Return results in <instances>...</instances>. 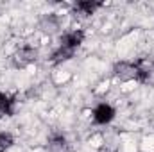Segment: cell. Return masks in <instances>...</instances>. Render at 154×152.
Listing matches in <instances>:
<instances>
[{
    "label": "cell",
    "instance_id": "cell-7",
    "mask_svg": "<svg viewBox=\"0 0 154 152\" xmlns=\"http://www.w3.org/2000/svg\"><path fill=\"white\" fill-rule=\"evenodd\" d=\"M99 7H102V2H95V0H81L74 5V11L88 16V14H93Z\"/></svg>",
    "mask_w": 154,
    "mask_h": 152
},
{
    "label": "cell",
    "instance_id": "cell-6",
    "mask_svg": "<svg viewBox=\"0 0 154 152\" xmlns=\"http://www.w3.org/2000/svg\"><path fill=\"white\" fill-rule=\"evenodd\" d=\"M16 111V97L11 93H0V116H13Z\"/></svg>",
    "mask_w": 154,
    "mask_h": 152
},
{
    "label": "cell",
    "instance_id": "cell-10",
    "mask_svg": "<svg viewBox=\"0 0 154 152\" xmlns=\"http://www.w3.org/2000/svg\"><path fill=\"white\" fill-rule=\"evenodd\" d=\"M50 145H52L54 149H63V147L66 145V138H65L63 134H52V136H50Z\"/></svg>",
    "mask_w": 154,
    "mask_h": 152
},
{
    "label": "cell",
    "instance_id": "cell-9",
    "mask_svg": "<svg viewBox=\"0 0 154 152\" xmlns=\"http://www.w3.org/2000/svg\"><path fill=\"white\" fill-rule=\"evenodd\" d=\"M14 145V138L11 132H0V152H7Z\"/></svg>",
    "mask_w": 154,
    "mask_h": 152
},
{
    "label": "cell",
    "instance_id": "cell-2",
    "mask_svg": "<svg viewBox=\"0 0 154 152\" xmlns=\"http://www.w3.org/2000/svg\"><path fill=\"white\" fill-rule=\"evenodd\" d=\"M34 61H36V50H34L32 47H29V45L20 47V48L14 52V56H13V65H14L16 68H27V66L32 65Z\"/></svg>",
    "mask_w": 154,
    "mask_h": 152
},
{
    "label": "cell",
    "instance_id": "cell-1",
    "mask_svg": "<svg viewBox=\"0 0 154 152\" xmlns=\"http://www.w3.org/2000/svg\"><path fill=\"white\" fill-rule=\"evenodd\" d=\"M136 66V81L138 82H149L154 79V59L152 57H142L134 61Z\"/></svg>",
    "mask_w": 154,
    "mask_h": 152
},
{
    "label": "cell",
    "instance_id": "cell-8",
    "mask_svg": "<svg viewBox=\"0 0 154 152\" xmlns=\"http://www.w3.org/2000/svg\"><path fill=\"white\" fill-rule=\"evenodd\" d=\"M74 50H68V48H65V47H57L56 50H54V54H52V63H63V61H68V59H72L74 57Z\"/></svg>",
    "mask_w": 154,
    "mask_h": 152
},
{
    "label": "cell",
    "instance_id": "cell-3",
    "mask_svg": "<svg viewBox=\"0 0 154 152\" xmlns=\"http://www.w3.org/2000/svg\"><path fill=\"white\" fill-rule=\"evenodd\" d=\"M113 74L122 82L136 81V66H134V61H118V63H115Z\"/></svg>",
    "mask_w": 154,
    "mask_h": 152
},
{
    "label": "cell",
    "instance_id": "cell-5",
    "mask_svg": "<svg viewBox=\"0 0 154 152\" xmlns=\"http://www.w3.org/2000/svg\"><path fill=\"white\" fill-rule=\"evenodd\" d=\"M82 41H84V31L75 29V31H70V32H66V34L61 36V43H59V47H65V48L75 52L77 48L82 45Z\"/></svg>",
    "mask_w": 154,
    "mask_h": 152
},
{
    "label": "cell",
    "instance_id": "cell-4",
    "mask_svg": "<svg viewBox=\"0 0 154 152\" xmlns=\"http://www.w3.org/2000/svg\"><path fill=\"white\" fill-rule=\"evenodd\" d=\"M115 108L113 106H109V104H106V102H100L95 109H93V122L97 123V125H106V123H109V122H113V118H115Z\"/></svg>",
    "mask_w": 154,
    "mask_h": 152
}]
</instances>
